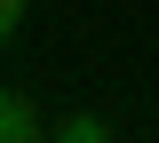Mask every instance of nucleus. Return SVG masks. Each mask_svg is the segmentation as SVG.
Instances as JSON below:
<instances>
[{
  "instance_id": "1",
  "label": "nucleus",
  "mask_w": 159,
  "mask_h": 143,
  "mask_svg": "<svg viewBox=\"0 0 159 143\" xmlns=\"http://www.w3.org/2000/svg\"><path fill=\"white\" fill-rule=\"evenodd\" d=\"M0 143H40L32 103H24V96H8V87H0Z\"/></svg>"
},
{
  "instance_id": "2",
  "label": "nucleus",
  "mask_w": 159,
  "mask_h": 143,
  "mask_svg": "<svg viewBox=\"0 0 159 143\" xmlns=\"http://www.w3.org/2000/svg\"><path fill=\"white\" fill-rule=\"evenodd\" d=\"M56 143H111V127H103L96 111H72V119L56 127Z\"/></svg>"
},
{
  "instance_id": "3",
  "label": "nucleus",
  "mask_w": 159,
  "mask_h": 143,
  "mask_svg": "<svg viewBox=\"0 0 159 143\" xmlns=\"http://www.w3.org/2000/svg\"><path fill=\"white\" fill-rule=\"evenodd\" d=\"M16 16H24V0H0V40L16 32Z\"/></svg>"
}]
</instances>
